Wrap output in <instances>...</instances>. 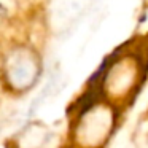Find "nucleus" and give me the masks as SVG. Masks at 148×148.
Instances as JSON below:
<instances>
[{
	"mask_svg": "<svg viewBox=\"0 0 148 148\" xmlns=\"http://www.w3.org/2000/svg\"><path fill=\"white\" fill-rule=\"evenodd\" d=\"M42 73V58L30 45H14L2 61L3 81L14 92H26L37 84Z\"/></svg>",
	"mask_w": 148,
	"mask_h": 148,
	"instance_id": "nucleus-1",
	"label": "nucleus"
},
{
	"mask_svg": "<svg viewBox=\"0 0 148 148\" xmlns=\"http://www.w3.org/2000/svg\"><path fill=\"white\" fill-rule=\"evenodd\" d=\"M145 72V62L137 53L126 51L115 58L107 67L102 86L107 97L124 100L135 92Z\"/></svg>",
	"mask_w": 148,
	"mask_h": 148,
	"instance_id": "nucleus-2",
	"label": "nucleus"
},
{
	"mask_svg": "<svg viewBox=\"0 0 148 148\" xmlns=\"http://www.w3.org/2000/svg\"><path fill=\"white\" fill-rule=\"evenodd\" d=\"M112 126V108L102 103H91L81 110L75 126V140L81 148H100L108 138Z\"/></svg>",
	"mask_w": 148,
	"mask_h": 148,
	"instance_id": "nucleus-3",
	"label": "nucleus"
}]
</instances>
